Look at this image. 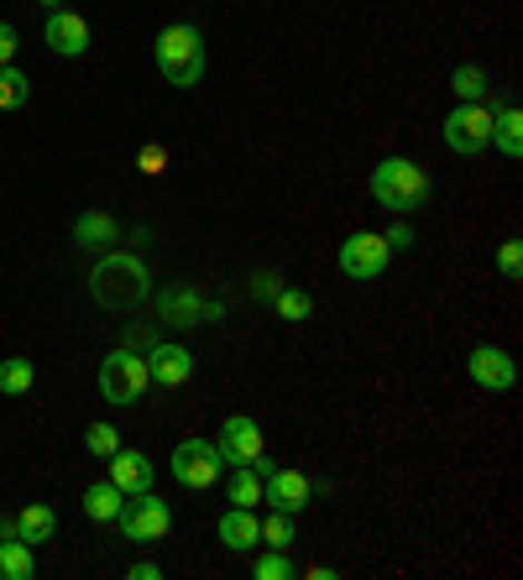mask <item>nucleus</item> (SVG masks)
Masks as SVG:
<instances>
[{"label": "nucleus", "instance_id": "obj_2", "mask_svg": "<svg viewBox=\"0 0 523 580\" xmlns=\"http://www.w3.org/2000/svg\"><path fill=\"white\" fill-rule=\"evenodd\" d=\"M430 194H435V184H430V168H418L414 157H383L377 168H372V199L383 209H393V215H414V209L430 205Z\"/></svg>", "mask_w": 523, "mask_h": 580}, {"label": "nucleus", "instance_id": "obj_18", "mask_svg": "<svg viewBox=\"0 0 523 580\" xmlns=\"http://www.w3.org/2000/svg\"><path fill=\"white\" fill-rule=\"evenodd\" d=\"M487 147H497L503 157H523V116L507 95L497 100V110H492V141Z\"/></svg>", "mask_w": 523, "mask_h": 580}, {"label": "nucleus", "instance_id": "obj_23", "mask_svg": "<svg viewBox=\"0 0 523 580\" xmlns=\"http://www.w3.org/2000/svg\"><path fill=\"white\" fill-rule=\"evenodd\" d=\"M37 382V366L27 356H6L0 361V393L6 397H27Z\"/></svg>", "mask_w": 523, "mask_h": 580}, {"label": "nucleus", "instance_id": "obj_32", "mask_svg": "<svg viewBox=\"0 0 523 580\" xmlns=\"http://www.w3.org/2000/svg\"><path fill=\"white\" fill-rule=\"evenodd\" d=\"M121 345H126V351H152V345H157V330H152V325H131Z\"/></svg>", "mask_w": 523, "mask_h": 580}, {"label": "nucleus", "instance_id": "obj_1", "mask_svg": "<svg viewBox=\"0 0 523 580\" xmlns=\"http://www.w3.org/2000/svg\"><path fill=\"white\" fill-rule=\"evenodd\" d=\"M89 298L100 308H110V314H131V308H141L147 298H152V273H147V262H141L137 252H110L89 267Z\"/></svg>", "mask_w": 523, "mask_h": 580}, {"label": "nucleus", "instance_id": "obj_12", "mask_svg": "<svg viewBox=\"0 0 523 580\" xmlns=\"http://www.w3.org/2000/svg\"><path fill=\"white\" fill-rule=\"evenodd\" d=\"M220 461L226 465H251L262 455V424L257 419H246V413H236V419H226L220 424Z\"/></svg>", "mask_w": 523, "mask_h": 580}, {"label": "nucleus", "instance_id": "obj_24", "mask_svg": "<svg viewBox=\"0 0 523 580\" xmlns=\"http://www.w3.org/2000/svg\"><path fill=\"white\" fill-rule=\"evenodd\" d=\"M27 100H32V79L17 63H0V110H21Z\"/></svg>", "mask_w": 523, "mask_h": 580}, {"label": "nucleus", "instance_id": "obj_14", "mask_svg": "<svg viewBox=\"0 0 523 580\" xmlns=\"http://www.w3.org/2000/svg\"><path fill=\"white\" fill-rule=\"evenodd\" d=\"M42 42H48L58 58H85L89 52V21L79 17V11H48Z\"/></svg>", "mask_w": 523, "mask_h": 580}, {"label": "nucleus", "instance_id": "obj_26", "mask_svg": "<svg viewBox=\"0 0 523 580\" xmlns=\"http://www.w3.org/2000/svg\"><path fill=\"white\" fill-rule=\"evenodd\" d=\"M273 308H278L283 320H294V325H298V320H309V314H314V298L304 288H278V293H273Z\"/></svg>", "mask_w": 523, "mask_h": 580}, {"label": "nucleus", "instance_id": "obj_7", "mask_svg": "<svg viewBox=\"0 0 523 580\" xmlns=\"http://www.w3.org/2000/svg\"><path fill=\"white\" fill-rule=\"evenodd\" d=\"M487 141H492V105H455L445 116V147L455 157L487 153Z\"/></svg>", "mask_w": 523, "mask_h": 580}, {"label": "nucleus", "instance_id": "obj_20", "mask_svg": "<svg viewBox=\"0 0 523 580\" xmlns=\"http://www.w3.org/2000/svg\"><path fill=\"white\" fill-rule=\"evenodd\" d=\"M121 502H126V492L116 486V481H95V486H85V518L89 523H116Z\"/></svg>", "mask_w": 523, "mask_h": 580}, {"label": "nucleus", "instance_id": "obj_35", "mask_svg": "<svg viewBox=\"0 0 523 580\" xmlns=\"http://www.w3.org/2000/svg\"><path fill=\"white\" fill-rule=\"evenodd\" d=\"M126 576H131V580H162V570H157L152 560H141V564H131Z\"/></svg>", "mask_w": 523, "mask_h": 580}, {"label": "nucleus", "instance_id": "obj_15", "mask_svg": "<svg viewBox=\"0 0 523 580\" xmlns=\"http://www.w3.org/2000/svg\"><path fill=\"white\" fill-rule=\"evenodd\" d=\"M105 465H110V476H105V481H116L126 497L152 492V461H147L141 450H126V444H121V450H116Z\"/></svg>", "mask_w": 523, "mask_h": 580}, {"label": "nucleus", "instance_id": "obj_9", "mask_svg": "<svg viewBox=\"0 0 523 580\" xmlns=\"http://www.w3.org/2000/svg\"><path fill=\"white\" fill-rule=\"evenodd\" d=\"M152 298H157V320L174 330H189V325H199V320H220V314H226L220 304H205L194 288H162V293L152 288Z\"/></svg>", "mask_w": 523, "mask_h": 580}, {"label": "nucleus", "instance_id": "obj_16", "mask_svg": "<svg viewBox=\"0 0 523 580\" xmlns=\"http://www.w3.org/2000/svg\"><path fill=\"white\" fill-rule=\"evenodd\" d=\"M220 544L236 549V554H251V549H262V518L251 508H230L226 518H220Z\"/></svg>", "mask_w": 523, "mask_h": 580}, {"label": "nucleus", "instance_id": "obj_36", "mask_svg": "<svg viewBox=\"0 0 523 580\" xmlns=\"http://www.w3.org/2000/svg\"><path fill=\"white\" fill-rule=\"evenodd\" d=\"M304 576H309V580H335V576H341V570H330V564H309Z\"/></svg>", "mask_w": 523, "mask_h": 580}, {"label": "nucleus", "instance_id": "obj_10", "mask_svg": "<svg viewBox=\"0 0 523 580\" xmlns=\"http://www.w3.org/2000/svg\"><path fill=\"white\" fill-rule=\"evenodd\" d=\"M466 376L476 387H487V393H513V382H519V366L507 356L503 345H476L466 356Z\"/></svg>", "mask_w": 523, "mask_h": 580}, {"label": "nucleus", "instance_id": "obj_8", "mask_svg": "<svg viewBox=\"0 0 523 580\" xmlns=\"http://www.w3.org/2000/svg\"><path fill=\"white\" fill-rule=\"evenodd\" d=\"M335 262H341V273H346V277H356V283H372V277L387 273L393 252H387V240L377 236V230H356V236L341 240Z\"/></svg>", "mask_w": 523, "mask_h": 580}, {"label": "nucleus", "instance_id": "obj_33", "mask_svg": "<svg viewBox=\"0 0 523 580\" xmlns=\"http://www.w3.org/2000/svg\"><path fill=\"white\" fill-rule=\"evenodd\" d=\"M387 252H408V246H414V225H408V220H403V215H398V225H393V230H387Z\"/></svg>", "mask_w": 523, "mask_h": 580}, {"label": "nucleus", "instance_id": "obj_37", "mask_svg": "<svg viewBox=\"0 0 523 580\" xmlns=\"http://www.w3.org/2000/svg\"><path fill=\"white\" fill-rule=\"evenodd\" d=\"M0 539H17V518H0Z\"/></svg>", "mask_w": 523, "mask_h": 580}, {"label": "nucleus", "instance_id": "obj_5", "mask_svg": "<svg viewBox=\"0 0 523 580\" xmlns=\"http://www.w3.org/2000/svg\"><path fill=\"white\" fill-rule=\"evenodd\" d=\"M116 529H121L131 544H157V539H168V529H174V508H168L157 492H137V497H126L121 502Z\"/></svg>", "mask_w": 523, "mask_h": 580}, {"label": "nucleus", "instance_id": "obj_11", "mask_svg": "<svg viewBox=\"0 0 523 580\" xmlns=\"http://www.w3.org/2000/svg\"><path fill=\"white\" fill-rule=\"evenodd\" d=\"M262 502L273 512H304L314 508V481L304 471H267L262 476Z\"/></svg>", "mask_w": 523, "mask_h": 580}, {"label": "nucleus", "instance_id": "obj_19", "mask_svg": "<svg viewBox=\"0 0 523 580\" xmlns=\"http://www.w3.org/2000/svg\"><path fill=\"white\" fill-rule=\"evenodd\" d=\"M52 533H58V512L48 508V502H32V508L17 512V539H27V544H48Z\"/></svg>", "mask_w": 523, "mask_h": 580}, {"label": "nucleus", "instance_id": "obj_28", "mask_svg": "<svg viewBox=\"0 0 523 580\" xmlns=\"http://www.w3.org/2000/svg\"><path fill=\"white\" fill-rule=\"evenodd\" d=\"M288 576H294L288 549H267V554H257V564H251V580H288Z\"/></svg>", "mask_w": 523, "mask_h": 580}, {"label": "nucleus", "instance_id": "obj_29", "mask_svg": "<svg viewBox=\"0 0 523 580\" xmlns=\"http://www.w3.org/2000/svg\"><path fill=\"white\" fill-rule=\"evenodd\" d=\"M262 544L267 549L294 544V512H273V518H262Z\"/></svg>", "mask_w": 523, "mask_h": 580}, {"label": "nucleus", "instance_id": "obj_22", "mask_svg": "<svg viewBox=\"0 0 523 580\" xmlns=\"http://www.w3.org/2000/svg\"><path fill=\"white\" fill-rule=\"evenodd\" d=\"M37 560L27 539H0V580H32Z\"/></svg>", "mask_w": 523, "mask_h": 580}, {"label": "nucleus", "instance_id": "obj_3", "mask_svg": "<svg viewBox=\"0 0 523 580\" xmlns=\"http://www.w3.org/2000/svg\"><path fill=\"white\" fill-rule=\"evenodd\" d=\"M157 73L174 89H194L205 79V32L194 21H174L157 32Z\"/></svg>", "mask_w": 523, "mask_h": 580}, {"label": "nucleus", "instance_id": "obj_25", "mask_svg": "<svg viewBox=\"0 0 523 580\" xmlns=\"http://www.w3.org/2000/svg\"><path fill=\"white\" fill-rule=\"evenodd\" d=\"M236 476H230V486H226V497H230V508H257L262 502V476L251 471V465H230Z\"/></svg>", "mask_w": 523, "mask_h": 580}, {"label": "nucleus", "instance_id": "obj_27", "mask_svg": "<svg viewBox=\"0 0 523 580\" xmlns=\"http://www.w3.org/2000/svg\"><path fill=\"white\" fill-rule=\"evenodd\" d=\"M85 450L95 455V461H110V455L121 450V434H116V424H89L85 429Z\"/></svg>", "mask_w": 523, "mask_h": 580}, {"label": "nucleus", "instance_id": "obj_21", "mask_svg": "<svg viewBox=\"0 0 523 580\" xmlns=\"http://www.w3.org/2000/svg\"><path fill=\"white\" fill-rule=\"evenodd\" d=\"M451 95L461 105H482L492 95V79H487V69L482 63H461V69L451 73Z\"/></svg>", "mask_w": 523, "mask_h": 580}, {"label": "nucleus", "instance_id": "obj_13", "mask_svg": "<svg viewBox=\"0 0 523 580\" xmlns=\"http://www.w3.org/2000/svg\"><path fill=\"white\" fill-rule=\"evenodd\" d=\"M147 376H152L157 387H184L194 376V351L178 341H157L147 351Z\"/></svg>", "mask_w": 523, "mask_h": 580}, {"label": "nucleus", "instance_id": "obj_6", "mask_svg": "<svg viewBox=\"0 0 523 580\" xmlns=\"http://www.w3.org/2000/svg\"><path fill=\"white\" fill-rule=\"evenodd\" d=\"M168 471H174L178 486L209 492V486L220 481V471H226V461H220V444L215 440H184L174 455H168Z\"/></svg>", "mask_w": 523, "mask_h": 580}, {"label": "nucleus", "instance_id": "obj_38", "mask_svg": "<svg viewBox=\"0 0 523 580\" xmlns=\"http://www.w3.org/2000/svg\"><path fill=\"white\" fill-rule=\"evenodd\" d=\"M37 6H42V11H63V0H37Z\"/></svg>", "mask_w": 523, "mask_h": 580}, {"label": "nucleus", "instance_id": "obj_30", "mask_svg": "<svg viewBox=\"0 0 523 580\" xmlns=\"http://www.w3.org/2000/svg\"><path fill=\"white\" fill-rule=\"evenodd\" d=\"M497 273L503 277H513V283H519V273H523V240L513 236V240H503V246H497Z\"/></svg>", "mask_w": 523, "mask_h": 580}, {"label": "nucleus", "instance_id": "obj_17", "mask_svg": "<svg viewBox=\"0 0 523 580\" xmlns=\"http://www.w3.org/2000/svg\"><path fill=\"white\" fill-rule=\"evenodd\" d=\"M116 240H121V225L110 220L105 209H85L73 220V246H85V252H110Z\"/></svg>", "mask_w": 523, "mask_h": 580}, {"label": "nucleus", "instance_id": "obj_34", "mask_svg": "<svg viewBox=\"0 0 523 580\" xmlns=\"http://www.w3.org/2000/svg\"><path fill=\"white\" fill-rule=\"evenodd\" d=\"M17 48H21L17 27H11V21H0V63H11V58H17Z\"/></svg>", "mask_w": 523, "mask_h": 580}, {"label": "nucleus", "instance_id": "obj_31", "mask_svg": "<svg viewBox=\"0 0 523 580\" xmlns=\"http://www.w3.org/2000/svg\"><path fill=\"white\" fill-rule=\"evenodd\" d=\"M137 168L147 173V178H157V173H168V153H162V147H141V153H137Z\"/></svg>", "mask_w": 523, "mask_h": 580}, {"label": "nucleus", "instance_id": "obj_4", "mask_svg": "<svg viewBox=\"0 0 523 580\" xmlns=\"http://www.w3.org/2000/svg\"><path fill=\"white\" fill-rule=\"evenodd\" d=\"M147 387H152V376H147V356H141V351L116 345V351L100 361V397L110 409H137L141 397H147Z\"/></svg>", "mask_w": 523, "mask_h": 580}]
</instances>
